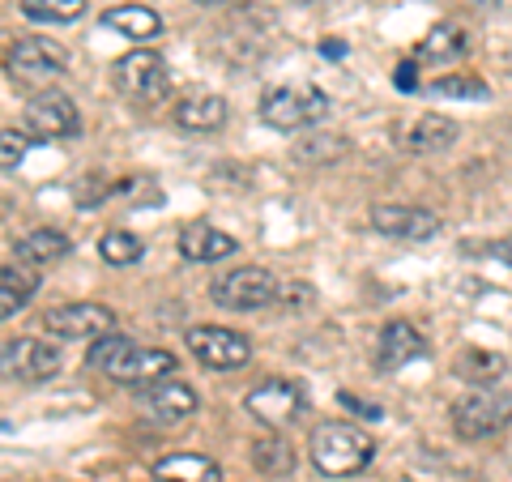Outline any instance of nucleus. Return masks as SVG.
Listing matches in <instances>:
<instances>
[{"mask_svg": "<svg viewBox=\"0 0 512 482\" xmlns=\"http://www.w3.org/2000/svg\"><path fill=\"white\" fill-rule=\"evenodd\" d=\"M141 410L158 423H184L188 414H197V393L184 380H154L141 389Z\"/></svg>", "mask_w": 512, "mask_h": 482, "instance_id": "dca6fc26", "label": "nucleus"}, {"mask_svg": "<svg viewBox=\"0 0 512 482\" xmlns=\"http://www.w3.org/2000/svg\"><path fill=\"white\" fill-rule=\"evenodd\" d=\"M86 363L94 367V372H103L107 380L116 384H154L175 372V355L171 350H158V346H137L128 342V337H103V342H94L86 350Z\"/></svg>", "mask_w": 512, "mask_h": 482, "instance_id": "f257e3e1", "label": "nucleus"}, {"mask_svg": "<svg viewBox=\"0 0 512 482\" xmlns=\"http://www.w3.org/2000/svg\"><path fill=\"white\" fill-rule=\"evenodd\" d=\"M508 423H512V401L500 393L478 389L453 406V431L461 440H491L495 431H504Z\"/></svg>", "mask_w": 512, "mask_h": 482, "instance_id": "9b49d317", "label": "nucleus"}, {"mask_svg": "<svg viewBox=\"0 0 512 482\" xmlns=\"http://www.w3.org/2000/svg\"><path fill=\"white\" fill-rule=\"evenodd\" d=\"M175 124L188 128V133H218L227 124V99L210 90H192L175 103Z\"/></svg>", "mask_w": 512, "mask_h": 482, "instance_id": "f3484780", "label": "nucleus"}, {"mask_svg": "<svg viewBox=\"0 0 512 482\" xmlns=\"http://www.w3.org/2000/svg\"><path fill=\"white\" fill-rule=\"evenodd\" d=\"M414 359H427V337L410 325V320H389L376 337V367L380 372H397Z\"/></svg>", "mask_w": 512, "mask_h": 482, "instance_id": "2eb2a0df", "label": "nucleus"}, {"mask_svg": "<svg viewBox=\"0 0 512 482\" xmlns=\"http://www.w3.org/2000/svg\"><path fill=\"white\" fill-rule=\"evenodd\" d=\"M188 350L192 359L210 372H235L252 359V342L239 329H222V325H192L188 329Z\"/></svg>", "mask_w": 512, "mask_h": 482, "instance_id": "6e6552de", "label": "nucleus"}, {"mask_svg": "<svg viewBox=\"0 0 512 482\" xmlns=\"http://www.w3.org/2000/svg\"><path fill=\"white\" fill-rule=\"evenodd\" d=\"M30 22H77L86 13V0H22Z\"/></svg>", "mask_w": 512, "mask_h": 482, "instance_id": "bb28decb", "label": "nucleus"}, {"mask_svg": "<svg viewBox=\"0 0 512 482\" xmlns=\"http://www.w3.org/2000/svg\"><path fill=\"white\" fill-rule=\"evenodd\" d=\"M308 457L316 465V474L325 478H355L363 474L376 457V440L359 431L355 423H320L312 427V440H308Z\"/></svg>", "mask_w": 512, "mask_h": 482, "instance_id": "f03ea898", "label": "nucleus"}, {"mask_svg": "<svg viewBox=\"0 0 512 482\" xmlns=\"http://www.w3.org/2000/svg\"><path fill=\"white\" fill-rule=\"evenodd\" d=\"M252 461H256V470L269 474V478L295 474V448L286 444L278 431H269V436H261V440L252 444Z\"/></svg>", "mask_w": 512, "mask_h": 482, "instance_id": "393cba45", "label": "nucleus"}, {"mask_svg": "<svg viewBox=\"0 0 512 482\" xmlns=\"http://www.w3.org/2000/svg\"><path fill=\"white\" fill-rule=\"evenodd\" d=\"M372 227L402 244H427L431 235H440V218L423 210V205H376Z\"/></svg>", "mask_w": 512, "mask_h": 482, "instance_id": "4468645a", "label": "nucleus"}, {"mask_svg": "<svg viewBox=\"0 0 512 482\" xmlns=\"http://www.w3.org/2000/svg\"><path fill=\"white\" fill-rule=\"evenodd\" d=\"M393 137H397V146H402L406 154H440L461 137V128H457V120L436 116V111H419V116L397 124Z\"/></svg>", "mask_w": 512, "mask_h": 482, "instance_id": "ddd939ff", "label": "nucleus"}, {"mask_svg": "<svg viewBox=\"0 0 512 482\" xmlns=\"http://www.w3.org/2000/svg\"><path fill=\"white\" fill-rule=\"evenodd\" d=\"M154 478L158 482H222V465L201 453H171L163 461H154Z\"/></svg>", "mask_w": 512, "mask_h": 482, "instance_id": "6ab92c4d", "label": "nucleus"}, {"mask_svg": "<svg viewBox=\"0 0 512 482\" xmlns=\"http://www.w3.org/2000/svg\"><path fill=\"white\" fill-rule=\"evenodd\" d=\"M504 372H508V359L495 355V350H483V346H470L466 355L457 359V376L470 380L474 389H491L495 380H504Z\"/></svg>", "mask_w": 512, "mask_h": 482, "instance_id": "5701e85b", "label": "nucleus"}, {"mask_svg": "<svg viewBox=\"0 0 512 482\" xmlns=\"http://www.w3.org/2000/svg\"><path fill=\"white\" fill-rule=\"evenodd\" d=\"M431 94H440V99H491V86L483 77H440V82H431Z\"/></svg>", "mask_w": 512, "mask_h": 482, "instance_id": "c85d7f7f", "label": "nucleus"}, {"mask_svg": "<svg viewBox=\"0 0 512 482\" xmlns=\"http://www.w3.org/2000/svg\"><path fill=\"white\" fill-rule=\"evenodd\" d=\"M239 244L227 235L210 227V222H192V227L180 231V256L184 261H197V265H214V261H227Z\"/></svg>", "mask_w": 512, "mask_h": 482, "instance_id": "a211bd4d", "label": "nucleus"}, {"mask_svg": "<svg viewBox=\"0 0 512 482\" xmlns=\"http://www.w3.org/2000/svg\"><path fill=\"white\" fill-rule=\"evenodd\" d=\"M342 401H346V406H355V410H363V419H380V410H376V406H367V401H355L350 393H346Z\"/></svg>", "mask_w": 512, "mask_h": 482, "instance_id": "473e14b6", "label": "nucleus"}, {"mask_svg": "<svg viewBox=\"0 0 512 482\" xmlns=\"http://www.w3.org/2000/svg\"><path fill=\"white\" fill-rule=\"evenodd\" d=\"M60 372V350L39 342V337H13L0 342V376L18 384H43Z\"/></svg>", "mask_w": 512, "mask_h": 482, "instance_id": "1a4fd4ad", "label": "nucleus"}, {"mask_svg": "<svg viewBox=\"0 0 512 482\" xmlns=\"http://www.w3.org/2000/svg\"><path fill=\"white\" fill-rule=\"evenodd\" d=\"M197 5H227V0H197Z\"/></svg>", "mask_w": 512, "mask_h": 482, "instance_id": "f704fd0d", "label": "nucleus"}, {"mask_svg": "<svg viewBox=\"0 0 512 482\" xmlns=\"http://www.w3.org/2000/svg\"><path fill=\"white\" fill-rule=\"evenodd\" d=\"M116 90L137 107H158L171 94V69L167 60L150 47H133L116 60Z\"/></svg>", "mask_w": 512, "mask_h": 482, "instance_id": "20e7f679", "label": "nucleus"}, {"mask_svg": "<svg viewBox=\"0 0 512 482\" xmlns=\"http://www.w3.org/2000/svg\"><path fill=\"white\" fill-rule=\"evenodd\" d=\"M320 56H333V60H342V56H346V43H338V39H333V43H320Z\"/></svg>", "mask_w": 512, "mask_h": 482, "instance_id": "72a5a7b5", "label": "nucleus"}, {"mask_svg": "<svg viewBox=\"0 0 512 482\" xmlns=\"http://www.w3.org/2000/svg\"><path fill=\"white\" fill-rule=\"evenodd\" d=\"M295 154L303 163H333V158L346 154V137L338 133H308L303 141H295Z\"/></svg>", "mask_w": 512, "mask_h": 482, "instance_id": "cd10ccee", "label": "nucleus"}, {"mask_svg": "<svg viewBox=\"0 0 512 482\" xmlns=\"http://www.w3.org/2000/svg\"><path fill=\"white\" fill-rule=\"evenodd\" d=\"M99 256L107 265H137L141 256H146V244L133 235V231H107L103 239H99Z\"/></svg>", "mask_w": 512, "mask_h": 482, "instance_id": "a878e982", "label": "nucleus"}, {"mask_svg": "<svg viewBox=\"0 0 512 482\" xmlns=\"http://www.w3.org/2000/svg\"><path fill=\"white\" fill-rule=\"evenodd\" d=\"M26 133L39 141H60V137H77L82 133V116H77L73 99L64 90H39L26 103Z\"/></svg>", "mask_w": 512, "mask_h": 482, "instance_id": "f8f14e48", "label": "nucleus"}, {"mask_svg": "<svg viewBox=\"0 0 512 482\" xmlns=\"http://www.w3.org/2000/svg\"><path fill=\"white\" fill-rule=\"evenodd\" d=\"M30 146H35V137L22 133V128H0V171L18 167Z\"/></svg>", "mask_w": 512, "mask_h": 482, "instance_id": "c756f323", "label": "nucleus"}, {"mask_svg": "<svg viewBox=\"0 0 512 482\" xmlns=\"http://www.w3.org/2000/svg\"><path fill=\"white\" fill-rule=\"evenodd\" d=\"M470 47V35L461 22H436L427 30V39L419 43V60L427 64H448V60H461Z\"/></svg>", "mask_w": 512, "mask_h": 482, "instance_id": "412c9836", "label": "nucleus"}, {"mask_svg": "<svg viewBox=\"0 0 512 482\" xmlns=\"http://www.w3.org/2000/svg\"><path fill=\"white\" fill-rule=\"evenodd\" d=\"M329 111V94L320 86L295 82V86H278L261 99V120L278 133H295V128H312L325 120Z\"/></svg>", "mask_w": 512, "mask_h": 482, "instance_id": "39448f33", "label": "nucleus"}, {"mask_svg": "<svg viewBox=\"0 0 512 482\" xmlns=\"http://www.w3.org/2000/svg\"><path fill=\"white\" fill-rule=\"evenodd\" d=\"M43 329L60 337V342H103V337L116 333V312L103 308V303H64L43 316Z\"/></svg>", "mask_w": 512, "mask_h": 482, "instance_id": "0eeeda50", "label": "nucleus"}, {"mask_svg": "<svg viewBox=\"0 0 512 482\" xmlns=\"http://www.w3.org/2000/svg\"><path fill=\"white\" fill-rule=\"evenodd\" d=\"M308 299H312L308 286H291V291H278V303H286V308H291V303H308Z\"/></svg>", "mask_w": 512, "mask_h": 482, "instance_id": "2f4dec72", "label": "nucleus"}, {"mask_svg": "<svg viewBox=\"0 0 512 482\" xmlns=\"http://www.w3.org/2000/svg\"><path fill=\"white\" fill-rule=\"evenodd\" d=\"M69 248H73L69 235L43 227V231H30L26 239H18V261H26V265H52V261H64Z\"/></svg>", "mask_w": 512, "mask_h": 482, "instance_id": "b1692460", "label": "nucleus"}, {"mask_svg": "<svg viewBox=\"0 0 512 482\" xmlns=\"http://www.w3.org/2000/svg\"><path fill=\"white\" fill-rule=\"evenodd\" d=\"M244 406H248V414L256 423H265L269 431H282V427H291L303 414V389L295 380L269 376V380L256 384V389H248Z\"/></svg>", "mask_w": 512, "mask_h": 482, "instance_id": "9d476101", "label": "nucleus"}, {"mask_svg": "<svg viewBox=\"0 0 512 482\" xmlns=\"http://www.w3.org/2000/svg\"><path fill=\"white\" fill-rule=\"evenodd\" d=\"M278 291L282 286L269 269L244 265V269H231V273H222V278H214L210 299L227 312H261V308H274Z\"/></svg>", "mask_w": 512, "mask_h": 482, "instance_id": "423d86ee", "label": "nucleus"}, {"mask_svg": "<svg viewBox=\"0 0 512 482\" xmlns=\"http://www.w3.org/2000/svg\"><path fill=\"white\" fill-rule=\"evenodd\" d=\"M393 82H397V90H419V77H414V60H402L397 64V73H393Z\"/></svg>", "mask_w": 512, "mask_h": 482, "instance_id": "7c9ffc66", "label": "nucleus"}, {"mask_svg": "<svg viewBox=\"0 0 512 482\" xmlns=\"http://www.w3.org/2000/svg\"><path fill=\"white\" fill-rule=\"evenodd\" d=\"M103 26L120 30V35L133 39V43H150V39L163 35V18H158L154 9H146V5H116V9H107Z\"/></svg>", "mask_w": 512, "mask_h": 482, "instance_id": "aec40b11", "label": "nucleus"}, {"mask_svg": "<svg viewBox=\"0 0 512 482\" xmlns=\"http://www.w3.org/2000/svg\"><path fill=\"white\" fill-rule=\"evenodd\" d=\"M64 69H69V52L52 39H22L5 56V73L13 77V86H22L30 94L52 90Z\"/></svg>", "mask_w": 512, "mask_h": 482, "instance_id": "7ed1b4c3", "label": "nucleus"}, {"mask_svg": "<svg viewBox=\"0 0 512 482\" xmlns=\"http://www.w3.org/2000/svg\"><path fill=\"white\" fill-rule=\"evenodd\" d=\"M39 291V278L35 269H22V265H0V320H9L13 312H22L30 299Z\"/></svg>", "mask_w": 512, "mask_h": 482, "instance_id": "4be33fe9", "label": "nucleus"}]
</instances>
